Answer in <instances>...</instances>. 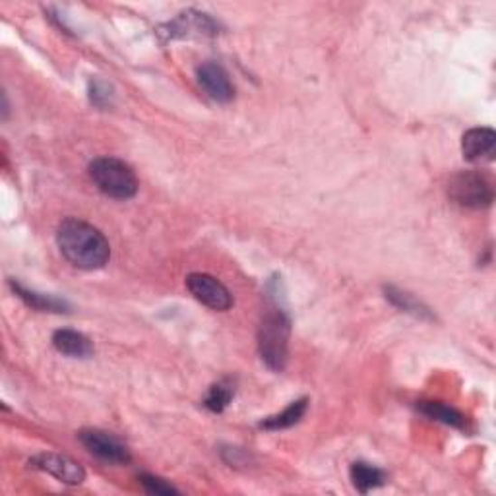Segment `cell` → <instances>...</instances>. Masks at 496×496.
<instances>
[{"label": "cell", "mask_w": 496, "mask_h": 496, "mask_svg": "<svg viewBox=\"0 0 496 496\" xmlns=\"http://www.w3.org/2000/svg\"><path fill=\"white\" fill-rule=\"evenodd\" d=\"M496 134L492 128H472L463 134L462 152L467 161H492Z\"/></svg>", "instance_id": "30bf717a"}, {"label": "cell", "mask_w": 496, "mask_h": 496, "mask_svg": "<svg viewBox=\"0 0 496 496\" xmlns=\"http://www.w3.org/2000/svg\"><path fill=\"white\" fill-rule=\"evenodd\" d=\"M351 481L359 492H369L384 485L386 473L370 463L357 462L351 465Z\"/></svg>", "instance_id": "4fadbf2b"}, {"label": "cell", "mask_w": 496, "mask_h": 496, "mask_svg": "<svg viewBox=\"0 0 496 496\" xmlns=\"http://www.w3.org/2000/svg\"><path fill=\"white\" fill-rule=\"evenodd\" d=\"M10 285L22 301H25L30 306L37 308V311H52V313H64L66 311V303L64 301H59L55 297H45V295H39L35 291L25 289L20 284H16V281H10Z\"/></svg>", "instance_id": "9a60e30c"}, {"label": "cell", "mask_w": 496, "mask_h": 496, "mask_svg": "<svg viewBox=\"0 0 496 496\" xmlns=\"http://www.w3.org/2000/svg\"><path fill=\"white\" fill-rule=\"evenodd\" d=\"M111 98H113L111 88L105 82H101V80H93V82L89 84L91 103H96L98 107H107V105H111Z\"/></svg>", "instance_id": "d6986e66"}, {"label": "cell", "mask_w": 496, "mask_h": 496, "mask_svg": "<svg viewBox=\"0 0 496 496\" xmlns=\"http://www.w3.org/2000/svg\"><path fill=\"white\" fill-rule=\"evenodd\" d=\"M52 345L55 350L72 359H88L93 353L91 342L76 330H57L52 333Z\"/></svg>", "instance_id": "8fae6325"}, {"label": "cell", "mask_w": 496, "mask_h": 496, "mask_svg": "<svg viewBox=\"0 0 496 496\" xmlns=\"http://www.w3.org/2000/svg\"><path fill=\"white\" fill-rule=\"evenodd\" d=\"M78 436H80V442H82L93 455H98V458L103 462L125 465L132 460L130 450L126 448L125 442L111 433L99 431V428H86V431H82Z\"/></svg>", "instance_id": "8992f818"}, {"label": "cell", "mask_w": 496, "mask_h": 496, "mask_svg": "<svg viewBox=\"0 0 496 496\" xmlns=\"http://www.w3.org/2000/svg\"><path fill=\"white\" fill-rule=\"evenodd\" d=\"M198 84L204 88L208 96L218 103H229L235 98V86L229 74L218 62H204L198 66Z\"/></svg>", "instance_id": "52a82bcc"}, {"label": "cell", "mask_w": 496, "mask_h": 496, "mask_svg": "<svg viewBox=\"0 0 496 496\" xmlns=\"http://www.w3.org/2000/svg\"><path fill=\"white\" fill-rule=\"evenodd\" d=\"M167 35L171 39L175 37H210L218 33V23L213 22L208 14L196 10H186L179 14L177 20L167 23Z\"/></svg>", "instance_id": "9c48e42d"}, {"label": "cell", "mask_w": 496, "mask_h": 496, "mask_svg": "<svg viewBox=\"0 0 496 496\" xmlns=\"http://www.w3.org/2000/svg\"><path fill=\"white\" fill-rule=\"evenodd\" d=\"M140 482L145 489V492H150V494H179V489L173 487L171 482H167L165 479L154 477V475H147V473L140 475Z\"/></svg>", "instance_id": "ac0fdd59"}, {"label": "cell", "mask_w": 496, "mask_h": 496, "mask_svg": "<svg viewBox=\"0 0 496 496\" xmlns=\"http://www.w3.org/2000/svg\"><path fill=\"white\" fill-rule=\"evenodd\" d=\"M291 322L284 311L266 313L258 326V351L267 369L281 372L289 359Z\"/></svg>", "instance_id": "7a4b0ae2"}, {"label": "cell", "mask_w": 496, "mask_h": 496, "mask_svg": "<svg viewBox=\"0 0 496 496\" xmlns=\"http://www.w3.org/2000/svg\"><path fill=\"white\" fill-rule=\"evenodd\" d=\"M235 396V388L231 382H218L216 386H211V390L204 401V406L213 411V413H221L227 406L231 404V399Z\"/></svg>", "instance_id": "2e32d148"}, {"label": "cell", "mask_w": 496, "mask_h": 496, "mask_svg": "<svg viewBox=\"0 0 496 496\" xmlns=\"http://www.w3.org/2000/svg\"><path fill=\"white\" fill-rule=\"evenodd\" d=\"M93 184L109 198L130 200L138 192V179L130 165L117 157H99L89 164Z\"/></svg>", "instance_id": "3957f363"}, {"label": "cell", "mask_w": 496, "mask_h": 496, "mask_svg": "<svg viewBox=\"0 0 496 496\" xmlns=\"http://www.w3.org/2000/svg\"><path fill=\"white\" fill-rule=\"evenodd\" d=\"M30 463L35 469H42V472L66 482V485H80L86 479L84 467L61 454H39Z\"/></svg>", "instance_id": "ba28073f"}, {"label": "cell", "mask_w": 496, "mask_h": 496, "mask_svg": "<svg viewBox=\"0 0 496 496\" xmlns=\"http://www.w3.org/2000/svg\"><path fill=\"white\" fill-rule=\"evenodd\" d=\"M186 289L191 291L192 297L202 303L204 306L211 308V311H229L233 306V295L229 293L218 277L210 274H191L186 277Z\"/></svg>", "instance_id": "5b68a950"}, {"label": "cell", "mask_w": 496, "mask_h": 496, "mask_svg": "<svg viewBox=\"0 0 496 496\" xmlns=\"http://www.w3.org/2000/svg\"><path fill=\"white\" fill-rule=\"evenodd\" d=\"M448 192L455 204L472 210L489 208L494 200V192L489 179L475 171L455 173L450 179Z\"/></svg>", "instance_id": "277c9868"}, {"label": "cell", "mask_w": 496, "mask_h": 496, "mask_svg": "<svg viewBox=\"0 0 496 496\" xmlns=\"http://www.w3.org/2000/svg\"><path fill=\"white\" fill-rule=\"evenodd\" d=\"M386 297L390 299L398 308H401V311H406V313H411L415 316H426L428 311L426 308L415 301L409 293H404V291H399L396 287H386Z\"/></svg>", "instance_id": "e0dca14e"}, {"label": "cell", "mask_w": 496, "mask_h": 496, "mask_svg": "<svg viewBox=\"0 0 496 496\" xmlns=\"http://www.w3.org/2000/svg\"><path fill=\"white\" fill-rule=\"evenodd\" d=\"M306 407H308V399L306 398L293 401V404L289 407H285L281 413L262 421L260 426L266 428V431H281V428H289V426L297 425L303 419V415L306 413Z\"/></svg>", "instance_id": "5bb4252c"}, {"label": "cell", "mask_w": 496, "mask_h": 496, "mask_svg": "<svg viewBox=\"0 0 496 496\" xmlns=\"http://www.w3.org/2000/svg\"><path fill=\"white\" fill-rule=\"evenodd\" d=\"M57 245L62 257L80 270H101L111 258V247L105 235L82 220L69 218L57 229Z\"/></svg>", "instance_id": "6da1fadb"}, {"label": "cell", "mask_w": 496, "mask_h": 496, "mask_svg": "<svg viewBox=\"0 0 496 496\" xmlns=\"http://www.w3.org/2000/svg\"><path fill=\"white\" fill-rule=\"evenodd\" d=\"M417 409L423 415H426L428 419L454 426V428H460V431H463V428L467 426V421L463 415L458 409H454L452 406L442 404V401H419Z\"/></svg>", "instance_id": "7c38bea8"}]
</instances>
